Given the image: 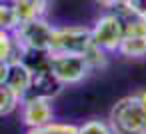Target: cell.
Listing matches in <instances>:
<instances>
[{
    "instance_id": "cell-1",
    "label": "cell",
    "mask_w": 146,
    "mask_h": 134,
    "mask_svg": "<svg viewBox=\"0 0 146 134\" xmlns=\"http://www.w3.org/2000/svg\"><path fill=\"white\" fill-rule=\"evenodd\" d=\"M108 126L112 134H146V90L120 98L108 114Z\"/></svg>"
},
{
    "instance_id": "cell-2",
    "label": "cell",
    "mask_w": 146,
    "mask_h": 134,
    "mask_svg": "<svg viewBox=\"0 0 146 134\" xmlns=\"http://www.w3.org/2000/svg\"><path fill=\"white\" fill-rule=\"evenodd\" d=\"M54 26L44 18H34L22 22L14 32V42L18 48V58L24 54H48Z\"/></svg>"
},
{
    "instance_id": "cell-3",
    "label": "cell",
    "mask_w": 146,
    "mask_h": 134,
    "mask_svg": "<svg viewBox=\"0 0 146 134\" xmlns=\"http://www.w3.org/2000/svg\"><path fill=\"white\" fill-rule=\"evenodd\" d=\"M94 44H92L90 28H86V26L56 28L54 26L48 54H80V56H86V52Z\"/></svg>"
},
{
    "instance_id": "cell-4",
    "label": "cell",
    "mask_w": 146,
    "mask_h": 134,
    "mask_svg": "<svg viewBox=\"0 0 146 134\" xmlns=\"http://www.w3.org/2000/svg\"><path fill=\"white\" fill-rule=\"evenodd\" d=\"M124 20V36L118 48V54L126 58H144L146 56V20L124 6H120Z\"/></svg>"
},
{
    "instance_id": "cell-5",
    "label": "cell",
    "mask_w": 146,
    "mask_h": 134,
    "mask_svg": "<svg viewBox=\"0 0 146 134\" xmlns=\"http://www.w3.org/2000/svg\"><path fill=\"white\" fill-rule=\"evenodd\" d=\"M90 36H92V44L104 50L106 54L118 52L122 36H124V20H122L120 10L100 16L90 28Z\"/></svg>"
},
{
    "instance_id": "cell-6",
    "label": "cell",
    "mask_w": 146,
    "mask_h": 134,
    "mask_svg": "<svg viewBox=\"0 0 146 134\" xmlns=\"http://www.w3.org/2000/svg\"><path fill=\"white\" fill-rule=\"evenodd\" d=\"M48 66L62 86L78 84L92 72L86 58L80 54H48Z\"/></svg>"
},
{
    "instance_id": "cell-7",
    "label": "cell",
    "mask_w": 146,
    "mask_h": 134,
    "mask_svg": "<svg viewBox=\"0 0 146 134\" xmlns=\"http://www.w3.org/2000/svg\"><path fill=\"white\" fill-rule=\"evenodd\" d=\"M20 114L22 122L30 128H40L48 122L54 120V108L50 98H40V96H26L20 100Z\"/></svg>"
},
{
    "instance_id": "cell-8",
    "label": "cell",
    "mask_w": 146,
    "mask_h": 134,
    "mask_svg": "<svg viewBox=\"0 0 146 134\" xmlns=\"http://www.w3.org/2000/svg\"><path fill=\"white\" fill-rule=\"evenodd\" d=\"M30 82H32V68H30L22 58H12V60L8 62L4 86L10 88V90L22 100V98L28 94V90H30Z\"/></svg>"
},
{
    "instance_id": "cell-9",
    "label": "cell",
    "mask_w": 146,
    "mask_h": 134,
    "mask_svg": "<svg viewBox=\"0 0 146 134\" xmlns=\"http://www.w3.org/2000/svg\"><path fill=\"white\" fill-rule=\"evenodd\" d=\"M52 4V0H22V2L16 4L18 10V18L20 24L26 20H34V18H44L48 8Z\"/></svg>"
},
{
    "instance_id": "cell-10",
    "label": "cell",
    "mask_w": 146,
    "mask_h": 134,
    "mask_svg": "<svg viewBox=\"0 0 146 134\" xmlns=\"http://www.w3.org/2000/svg\"><path fill=\"white\" fill-rule=\"evenodd\" d=\"M18 26H20V18H18L16 4L0 0V28L6 32H14Z\"/></svg>"
},
{
    "instance_id": "cell-11",
    "label": "cell",
    "mask_w": 146,
    "mask_h": 134,
    "mask_svg": "<svg viewBox=\"0 0 146 134\" xmlns=\"http://www.w3.org/2000/svg\"><path fill=\"white\" fill-rule=\"evenodd\" d=\"M12 58H18V48L14 42L12 32H6L0 28V62H10Z\"/></svg>"
},
{
    "instance_id": "cell-12",
    "label": "cell",
    "mask_w": 146,
    "mask_h": 134,
    "mask_svg": "<svg viewBox=\"0 0 146 134\" xmlns=\"http://www.w3.org/2000/svg\"><path fill=\"white\" fill-rule=\"evenodd\" d=\"M18 104H20V98L10 88H6L4 84H0V116L10 114L12 110L18 108Z\"/></svg>"
},
{
    "instance_id": "cell-13",
    "label": "cell",
    "mask_w": 146,
    "mask_h": 134,
    "mask_svg": "<svg viewBox=\"0 0 146 134\" xmlns=\"http://www.w3.org/2000/svg\"><path fill=\"white\" fill-rule=\"evenodd\" d=\"M76 134H112L108 122H102V120H88L84 124L78 126V132Z\"/></svg>"
},
{
    "instance_id": "cell-14",
    "label": "cell",
    "mask_w": 146,
    "mask_h": 134,
    "mask_svg": "<svg viewBox=\"0 0 146 134\" xmlns=\"http://www.w3.org/2000/svg\"><path fill=\"white\" fill-rule=\"evenodd\" d=\"M126 10L138 14V16H146V0H124V4H122Z\"/></svg>"
},
{
    "instance_id": "cell-15",
    "label": "cell",
    "mask_w": 146,
    "mask_h": 134,
    "mask_svg": "<svg viewBox=\"0 0 146 134\" xmlns=\"http://www.w3.org/2000/svg\"><path fill=\"white\" fill-rule=\"evenodd\" d=\"M98 4L106 6V8H116V6H122L124 4V0H96Z\"/></svg>"
},
{
    "instance_id": "cell-16",
    "label": "cell",
    "mask_w": 146,
    "mask_h": 134,
    "mask_svg": "<svg viewBox=\"0 0 146 134\" xmlns=\"http://www.w3.org/2000/svg\"><path fill=\"white\" fill-rule=\"evenodd\" d=\"M6 70H8V62H0V84H4Z\"/></svg>"
},
{
    "instance_id": "cell-17",
    "label": "cell",
    "mask_w": 146,
    "mask_h": 134,
    "mask_svg": "<svg viewBox=\"0 0 146 134\" xmlns=\"http://www.w3.org/2000/svg\"><path fill=\"white\" fill-rule=\"evenodd\" d=\"M6 2H12V4H18V2H22V0H6Z\"/></svg>"
},
{
    "instance_id": "cell-18",
    "label": "cell",
    "mask_w": 146,
    "mask_h": 134,
    "mask_svg": "<svg viewBox=\"0 0 146 134\" xmlns=\"http://www.w3.org/2000/svg\"><path fill=\"white\" fill-rule=\"evenodd\" d=\"M144 20H146V16H144Z\"/></svg>"
}]
</instances>
